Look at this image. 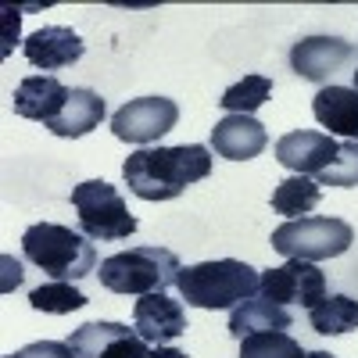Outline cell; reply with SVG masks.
Returning <instances> with one entry per match:
<instances>
[{
    "instance_id": "cell-28",
    "label": "cell",
    "mask_w": 358,
    "mask_h": 358,
    "mask_svg": "<svg viewBox=\"0 0 358 358\" xmlns=\"http://www.w3.org/2000/svg\"><path fill=\"white\" fill-rule=\"evenodd\" d=\"M305 358H337V355H330V351H308Z\"/></svg>"
},
{
    "instance_id": "cell-27",
    "label": "cell",
    "mask_w": 358,
    "mask_h": 358,
    "mask_svg": "<svg viewBox=\"0 0 358 358\" xmlns=\"http://www.w3.org/2000/svg\"><path fill=\"white\" fill-rule=\"evenodd\" d=\"M143 358H187L179 348H169V344H162V348H147V355Z\"/></svg>"
},
{
    "instance_id": "cell-1",
    "label": "cell",
    "mask_w": 358,
    "mask_h": 358,
    "mask_svg": "<svg viewBox=\"0 0 358 358\" xmlns=\"http://www.w3.org/2000/svg\"><path fill=\"white\" fill-rule=\"evenodd\" d=\"M212 176V151L201 143L183 147H140L122 165L126 187L140 201H172L187 187Z\"/></svg>"
},
{
    "instance_id": "cell-9",
    "label": "cell",
    "mask_w": 358,
    "mask_h": 358,
    "mask_svg": "<svg viewBox=\"0 0 358 358\" xmlns=\"http://www.w3.org/2000/svg\"><path fill=\"white\" fill-rule=\"evenodd\" d=\"M76 358H143L147 341L122 322H83L69 337Z\"/></svg>"
},
{
    "instance_id": "cell-24",
    "label": "cell",
    "mask_w": 358,
    "mask_h": 358,
    "mask_svg": "<svg viewBox=\"0 0 358 358\" xmlns=\"http://www.w3.org/2000/svg\"><path fill=\"white\" fill-rule=\"evenodd\" d=\"M319 187H358V140H344L330 169L315 176Z\"/></svg>"
},
{
    "instance_id": "cell-22",
    "label": "cell",
    "mask_w": 358,
    "mask_h": 358,
    "mask_svg": "<svg viewBox=\"0 0 358 358\" xmlns=\"http://www.w3.org/2000/svg\"><path fill=\"white\" fill-rule=\"evenodd\" d=\"M268 97H273V79L268 76H244L241 83H233L226 94H222V108L229 115H251L258 111Z\"/></svg>"
},
{
    "instance_id": "cell-11",
    "label": "cell",
    "mask_w": 358,
    "mask_h": 358,
    "mask_svg": "<svg viewBox=\"0 0 358 358\" xmlns=\"http://www.w3.org/2000/svg\"><path fill=\"white\" fill-rule=\"evenodd\" d=\"M337 140L330 133H315V129H294L276 140V162L287 165L297 176H319L322 169H330L337 158Z\"/></svg>"
},
{
    "instance_id": "cell-16",
    "label": "cell",
    "mask_w": 358,
    "mask_h": 358,
    "mask_svg": "<svg viewBox=\"0 0 358 358\" xmlns=\"http://www.w3.org/2000/svg\"><path fill=\"white\" fill-rule=\"evenodd\" d=\"M312 115L322 129H330V136L358 140V90L355 86H322L312 101Z\"/></svg>"
},
{
    "instance_id": "cell-15",
    "label": "cell",
    "mask_w": 358,
    "mask_h": 358,
    "mask_svg": "<svg viewBox=\"0 0 358 358\" xmlns=\"http://www.w3.org/2000/svg\"><path fill=\"white\" fill-rule=\"evenodd\" d=\"M212 147H215L219 158L251 162V158H258L268 147V133L251 115H226V118H219L215 129H212Z\"/></svg>"
},
{
    "instance_id": "cell-7",
    "label": "cell",
    "mask_w": 358,
    "mask_h": 358,
    "mask_svg": "<svg viewBox=\"0 0 358 358\" xmlns=\"http://www.w3.org/2000/svg\"><path fill=\"white\" fill-rule=\"evenodd\" d=\"M258 297L276 305H301V308H315L326 297V273L315 262H297L287 258V265L265 268L258 276Z\"/></svg>"
},
{
    "instance_id": "cell-18",
    "label": "cell",
    "mask_w": 358,
    "mask_h": 358,
    "mask_svg": "<svg viewBox=\"0 0 358 358\" xmlns=\"http://www.w3.org/2000/svg\"><path fill=\"white\" fill-rule=\"evenodd\" d=\"M265 330H290V312L276 301L265 297H248L229 312V334L233 337H251V334H265Z\"/></svg>"
},
{
    "instance_id": "cell-26",
    "label": "cell",
    "mask_w": 358,
    "mask_h": 358,
    "mask_svg": "<svg viewBox=\"0 0 358 358\" xmlns=\"http://www.w3.org/2000/svg\"><path fill=\"white\" fill-rule=\"evenodd\" d=\"M11 36H18V11L15 8H4V40H8L4 54H11Z\"/></svg>"
},
{
    "instance_id": "cell-3",
    "label": "cell",
    "mask_w": 358,
    "mask_h": 358,
    "mask_svg": "<svg viewBox=\"0 0 358 358\" xmlns=\"http://www.w3.org/2000/svg\"><path fill=\"white\" fill-rule=\"evenodd\" d=\"M258 268L236 258L219 262H197L179 268V294L194 308H236L241 301L258 294Z\"/></svg>"
},
{
    "instance_id": "cell-8",
    "label": "cell",
    "mask_w": 358,
    "mask_h": 358,
    "mask_svg": "<svg viewBox=\"0 0 358 358\" xmlns=\"http://www.w3.org/2000/svg\"><path fill=\"white\" fill-rule=\"evenodd\" d=\"M179 122V108L176 101L169 97H140V101H129L122 104L115 115H111V133L126 143H155L162 140L165 133H172Z\"/></svg>"
},
{
    "instance_id": "cell-6",
    "label": "cell",
    "mask_w": 358,
    "mask_h": 358,
    "mask_svg": "<svg viewBox=\"0 0 358 358\" xmlns=\"http://www.w3.org/2000/svg\"><path fill=\"white\" fill-rule=\"evenodd\" d=\"M351 244H355V229L344 219H330V215L287 219L280 229H273V248L283 258H297V262L337 258Z\"/></svg>"
},
{
    "instance_id": "cell-25",
    "label": "cell",
    "mask_w": 358,
    "mask_h": 358,
    "mask_svg": "<svg viewBox=\"0 0 358 358\" xmlns=\"http://www.w3.org/2000/svg\"><path fill=\"white\" fill-rule=\"evenodd\" d=\"M22 358H76V351L72 344H62V341H36L22 348Z\"/></svg>"
},
{
    "instance_id": "cell-23",
    "label": "cell",
    "mask_w": 358,
    "mask_h": 358,
    "mask_svg": "<svg viewBox=\"0 0 358 358\" xmlns=\"http://www.w3.org/2000/svg\"><path fill=\"white\" fill-rule=\"evenodd\" d=\"M308 351L287 330H265L241 341V358H305Z\"/></svg>"
},
{
    "instance_id": "cell-14",
    "label": "cell",
    "mask_w": 358,
    "mask_h": 358,
    "mask_svg": "<svg viewBox=\"0 0 358 358\" xmlns=\"http://www.w3.org/2000/svg\"><path fill=\"white\" fill-rule=\"evenodd\" d=\"M83 50H86V43L69 25H43L22 43L25 62L33 69H43V72H57V69L76 65L83 57Z\"/></svg>"
},
{
    "instance_id": "cell-12",
    "label": "cell",
    "mask_w": 358,
    "mask_h": 358,
    "mask_svg": "<svg viewBox=\"0 0 358 358\" xmlns=\"http://www.w3.org/2000/svg\"><path fill=\"white\" fill-rule=\"evenodd\" d=\"M351 57H355V47L337 36H305L290 47V69L308 83H322L337 69H344Z\"/></svg>"
},
{
    "instance_id": "cell-10",
    "label": "cell",
    "mask_w": 358,
    "mask_h": 358,
    "mask_svg": "<svg viewBox=\"0 0 358 358\" xmlns=\"http://www.w3.org/2000/svg\"><path fill=\"white\" fill-rule=\"evenodd\" d=\"M133 330L151 348L172 344L176 337L187 334V312H183V305H179V301H172L165 290L143 294L140 301L133 305Z\"/></svg>"
},
{
    "instance_id": "cell-5",
    "label": "cell",
    "mask_w": 358,
    "mask_h": 358,
    "mask_svg": "<svg viewBox=\"0 0 358 358\" xmlns=\"http://www.w3.org/2000/svg\"><path fill=\"white\" fill-rule=\"evenodd\" d=\"M72 208L79 215V229L90 236V241H126V236L136 233V219L129 212V204L122 201L108 179H86L72 190Z\"/></svg>"
},
{
    "instance_id": "cell-20",
    "label": "cell",
    "mask_w": 358,
    "mask_h": 358,
    "mask_svg": "<svg viewBox=\"0 0 358 358\" xmlns=\"http://www.w3.org/2000/svg\"><path fill=\"white\" fill-rule=\"evenodd\" d=\"M319 197H322V190L312 176H290L283 183H276V190H273V212H280L287 219H305L319 204Z\"/></svg>"
},
{
    "instance_id": "cell-21",
    "label": "cell",
    "mask_w": 358,
    "mask_h": 358,
    "mask_svg": "<svg viewBox=\"0 0 358 358\" xmlns=\"http://www.w3.org/2000/svg\"><path fill=\"white\" fill-rule=\"evenodd\" d=\"M29 305H33L36 312H47V315H69V312H79L90 301L76 283L50 280V283H43V287H36L33 294H29Z\"/></svg>"
},
{
    "instance_id": "cell-29",
    "label": "cell",
    "mask_w": 358,
    "mask_h": 358,
    "mask_svg": "<svg viewBox=\"0 0 358 358\" xmlns=\"http://www.w3.org/2000/svg\"><path fill=\"white\" fill-rule=\"evenodd\" d=\"M4 358H22V351H15V355H4Z\"/></svg>"
},
{
    "instance_id": "cell-17",
    "label": "cell",
    "mask_w": 358,
    "mask_h": 358,
    "mask_svg": "<svg viewBox=\"0 0 358 358\" xmlns=\"http://www.w3.org/2000/svg\"><path fill=\"white\" fill-rule=\"evenodd\" d=\"M101 122H104V97L94 94V90H86V86H79V90H72L69 104L62 108V115H57L47 129L54 136H62V140H76V136L94 133Z\"/></svg>"
},
{
    "instance_id": "cell-13",
    "label": "cell",
    "mask_w": 358,
    "mask_h": 358,
    "mask_svg": "<svg viewBox=\"0 0 358 358\" xmlns=\"http://www.w3.org/2000/svg\"><path fill=\"white\" fill-rule=\"evenodd\" d=\"M72 90L54 79V76H29L15 86L11 94V108L18 118H29V122H54L57 115H62V108L69 104Z\"/></svg>"
},
{
    "instance_id": "cell-19",
    "label": "cell",
    "mask_w": 358,
    "mask_h": 358,
    "mask_svg": "<svg viewBox=\"0 0 358 358\" xmlns=\"http://www.w3.org/2000/svg\"><path fill=\"white\" fill-rule=\"evenodd\" d=\"M312 330L322 337H341L358 330V301L348 294H326L315 308H308Z\"/></svg>"
},
{
    "instance_id": "cell-4",
    "label": "cell",
    "mask_w": 358,
    "mask_h": 358,
    "mask_svg": "<svg viewBox=\"0 0 358 358\" xmlns=\"http://www.w3.org/2000/svg\"><path fill=\"white\" fill-rule=\"evenodd\" d=\"M179 258L169 248H129L101 262V283L115 294H158L179 283Z\"/></svg>"
},
{
    "instance_id": "cell-2",
    "label": "cell",
    "mask_w": 358,
    "mask_h": 358,
    "mask_svg": "<svg viewBox=\"0 0 358 358\" xmlns=\"http://www.w3.org/2000/svg\"><path fill=\"white\" fill-rule=\"evenodd\" d=\"M22 251L40 273H47L50 280H65V283H76L97 268L94 241L83 229L57 226V222L29 226L22 236Z\"/></svg>"
},
{
    "instance_id": "cell-30",
    "label": "cell",
    "mask_w": 358,
    "mask_h": 358,
    "mask_svg": "<svg viewBox=\"0 0 358 358\" xmlns=\"http://www.w3.org/2000/svg\"><path fill=\"white\" fill-rule=\"evenodd\" d=\"M355 90H358V72H355Z\"/></svg>"
}]
</instances>
